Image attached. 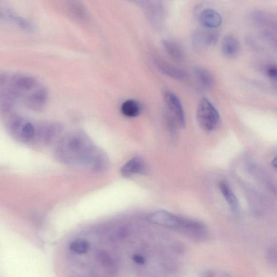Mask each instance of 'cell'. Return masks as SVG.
<instances>
[{
	"label": "cell",
	"mask_w": 277,
	"mask_h": 277,
	"mask_svg": "<svg viewBox=\"0 0 277 277\" xmlns=\"http://www.w3.org/2000/svg\"><path fill=\"white\" fill-rule=\"evenodd\" d=\"M59 154L65 162L77 163L82 165H92L93 167H100L105 163L104 156H96L91 144L83 136H68L62 140L60 145Z\"/></svg>",
	"instance_id": "cell-1"
},
{
	"label": "cell",
	"mask_w": 277,
	"mask_h": 277,
	"mask_svg": "<svg viewBox=\"0 0 277 277\" xmlns=\"http://www.w3.org/2000/svg\"><path fill=\"white\" fill-rule=\"evenodd\" d=\"M147 219L159 226L180 230L191 237L199 232L201 226L200 222L196 220L181 218L163 210L149 214Z\"/></svg>",
	"instance_id": "cell-2"
},
{
	"label": "cell",
	"mask_w": 277,
	"mask_h": 277,
	"mask_svg": "<svg viewBox=\"0 0 277 277\" xmlns=\"http://www.w3.org/2000/svg\"><path fill=\"white\" fill-rule=\"evenodd\" d=\"M196 118L202 129L211 132L217 129L220 122V115L215 107L208 98L200 100L196 110Z\"/></svg>",
	"instance_id": "cell-3"
},
{
	"label": "cell",
	"mask_w": 277,
	"mask_h": 277,
	"mask_svg": "<svg viewBox=\"0 0 277 277\" xmlns=\"http://www.w3.org/2000/svg\"><path fill=\"white\" fill-rule=\"evenodd\" d=\"M164 99L168 108V111L175 115L178 123L182 127H185L186 125L185 112L179 98L175 94L166 91L164 93Z\"/></svg>",
	"instance_id": "cell-4"
},
{
	"label": "cell",
	"mask_w": 277,
	"mask_h": 277,
	"mask_svg": "<svg viewBox=\"0 0 277 277\" xmlns=\"http://www.w3.org/2000/svg\"><path fill=\"white\" fill-rule=\"evenodd\" d=\"M147 171V167L144 160L135 157L127 162L121 169L122 176L129 178L134 175H143Z\"/></svg>",
	"instance_id": "cell-5"
},
{
	"label": "cell",
	"mask_w": 277,
	"mask_h": 277,
	"mask_svg": "<svg viewBox=\"0 0 277 277\" xmlns=\"http://www.w3.org/2000/svg\"><path fill=\"white\" fill-rule=\"evenodd\" d=\"M200 25L207 29H214L221 25V15L213 9H206L202 11L199 16Z\"/></svg>",
	"instance_id": "cell-6"
},
{
	"label": "cell",
	"mask_w": 277,
	"mask_h": 277,
	"mask_svg": "<svg viewBox=\"0 0 277 277\" xmlns=\"http://www.w3.org/2000/svg\"><path fill=\"white\" fill-rule=\"evenodd\" d=\"M218 34L213 31L196 30L192 35L193 43L196 48L212 45L217 42Z\"/></svg>",
	"instance_id": "cell-7"
},
{
	"label": "cell",
	"mask_w": 277,
	"mask_h": 277,
	"mask_svg": "<svg viewBox=\"0 0 277 277\" xmlns=\"http://www.w3.org/2000/svg\"><path fill=\"white\" fill-rule=\"evenodd\" d=\"M155 64L160 71L168 77L179 81H185L188 78L187 73L185 70L175 66L170 63L165 62V60L157 59Z\"/></svg>",
	"instance_id": "cell-8"
},
{
	"label": "cell",
	"mask_w": 277,
	"mask_h": 277,
	"mask_svg": "<svg viewBox=\"0 0 277 277\" xmlns=\"http://www.w3.org/2000/svg\"><path fill=\"white\" fill-rule=\"evenodd\" d=\"M221 48L224 55L228 58H233L238 54L240 45L235 36L229 35L224 37Z\"/></svg>",
	"instance_id": "cell-9"
},
{
	"label": "cell",
	"mask_w": 277,
	"mask_h": 277,
	"mask_svg": "<svg viewBox=\"0 0 277 277\" xmlns=\"http://www.w3.org/2000/svg\"><path fill=\"white\" fill-rule=\"evenodd\" d=\"M96 261L101 269L108 273L113 274L116 271V264L114 258L110 253L105 250L98 251L96 254Z\"/></svg>",
	"instance_id": "cell-10"
},
{
	"label": "cell",
	"mask_w": 277,
	"mask_h": 277,
	"mask_svg": "<svg viewBox=\"0 0 277 277\" xmlns=\"http://www.w3.org/2000/svg\"><path fill=\"white\" fill-rule=\"evenodd\" d=\"M219 187L229 207L233 212H237L239 209L238 200L231 187L227 181H222L219 182Z\"/></svg>",
	"instance_id": "cell-11"
},
{
	"label": "cell",
	"mask_w": 277,
	"mask_h": 277,
	"mask_svg": "<svg viewBox=\"0 0 277 277\" xmlns=\"http://www.w3.org/2000/svg\"><path fill=\"white\" fill-rule=\"evenodd\" d=\"M162 45L167 54L173 59L177 61H181L184 59V51L176 42L168 39L163 40Z\"/></svg>",
	"instance_id": "cell-12"
},
{
	"label": "cell",
	"mask_w": 277,
	"mask_h": 277,
	"mask_svg": "<svg viewBox=\"0 0 277 277\" xmlns=\"http://www.w3.org/2000/svg\"><path fill=\"white\" fill-rule=\"evenodd\" d=\"M194 70L196 77L201 85L206 88L212 86L214 82L213 77L207 69L200 65H196Z\"/></svg>",
	"instance_id": "cell-13"
},
{
	"label": "cell",
	"mask_w": 277,
	"mask_h": 277,
	"mask_svg": "<svg viewBox=\"0 0 277 277\" xmlns=\"http://www.w3.org/2000/svg\"><path fill=\"white\" fill-rule=\"evenodd\" d=\"M91 248V244L86 239L78 238L70 243L69 250L73 254L82 255L86 254Z\"/></svg>",
	"instance_id": "cell-14"
},
{
	"label": "cell",
	"mask_w": 277,
	"mask_h": 277,
	"mask_svg": "<svg viewBox=\"0 0 277 277\" xmlns=\"http://www.w3.org/2000/svg\"><path fill=\"white\" fill-rule=\"evenodd\" d=\"M121 111L125 116L129 118H135L141 114L142 107L137 101L128 100L122 104Z\"/></svg>",
	"instance_id": "cell-15"
},
{
	"label": "cell",
	"mask_w": 277,
	"mask_h": 277,
	"mask_svg": "<svg viewBox=\"0 0 277 277\" xmlns=\"http://www.w3.org/2000/svg\"><path fill=\"white\" fill-rule=\"evenodd\" d=\"M34 79L27 76L17 78L14 81L13 85L16 91H26L31 90L35 86Z\"/></svg>",
	"instance_id": "cell-16"
},
{
	"label": "cell",
	"mask_w": 277,
	"mask_h": 277,
	"mask_svg": "<svg viewBox=\"0 0 277 277\" xmlns=\"http://www.w3.org/2000/svg\"><path fill=\"white\" fill-rule=\"evenodd\" d=\"M48 98V94L44 88H41L33 93L28 98L29 105L34 108H39L44 104Z\"/></svg>",
	"instance_id": "cell-17"
},
{
	"label": "cell",
	"mask_w": 277,
	"mask_h": 277,
	"mask_svg": "<svg viewBox=\"0 0 277 277\" xmlns=\"http://www.w3.org/2000/svg\"><path fill=\"white\" fill-rule=\"evenodd\" d=\"M266 260L270 265L277 269V243L272 244L265 252Z\"/></svg>",
	"instance_id": "cell-18"
},
{
	"label": "cell",
	"mask_w": 277,
	"mask_h": 277,
	"mask_svg": "<svg viewBox=\"0 0 277 277\" xmlns=\"http://www.w3.org/2000/svg\"><path fill=\"white\" fill-rule=\"evenodd\" d=\"M267 73L270 78L274 79H277V67H270L267 69Z\"/></svg>",
	"instance_id": "cell-19"
},
{
	"label": "cell",
	"mask_w": 277,
	"mask_h": 277,
	"mask_svg": "<svg viewBox=\"0 0 277 277\" xmlns=\"http://www.w3.org/2000/svg\"><path fill=\"white\" fill-rule=\"evenodd\" d=\"M133 261L136 264L139 265H144L145 263L146 260L144 256L140 255H134L132 257Z\"/></svg>",
	"instance_id": "cell-20"
},
{
	"label": "cell",
	"mask_w": 277,
	"mask_h": 277,
	"mask_svg": "<svg viewBox=\"0 0 277 277\" xmlns=\"http://www.w3.org/2000/svg\"><path fill=\"white\" fill-rule=\"evenodd\" d=\"M272 165L275 168H277V156L273 159V161H272Z\"/></svg>",
	"instance_id": "cell-21"
}]
</instances>
